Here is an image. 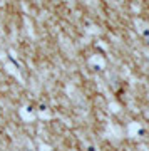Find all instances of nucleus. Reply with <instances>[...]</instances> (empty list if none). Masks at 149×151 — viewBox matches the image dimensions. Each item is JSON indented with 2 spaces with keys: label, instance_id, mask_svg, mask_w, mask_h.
Segmentation results:
<instances>
[{
  "label": "nucleus",
  "instance_id": "5",
  "mask_svg": "<svg viewBox=\"0 0 149 151\" xmlns=\"http://www.w3.org/2000/svg\"><path fill=\"white\" fill-rule=\"evenodd\" d=\"M35 116L39 119H42V121H50L52 119V111L49 109L47 104H39L35 108Z\"/></svg>",
  "mask_w": 149,
  "mask_h": 151
},
{
  "label": "nucleus",
  "instance_id": "4",
  "mask_svg": "<svg viewBox=\"0 0 149 151\" xmlns=\"http://www.w3.org/2000/svg\"><path fill=\"white\" fill-rule=\"evenodd\" d=\"M134 27H136V30H138L139 35L144 37L149 42V24L148 22L143 20V19H136V20H134Z\"/></svg>",
  "mask_w": 149,
  "mask_h": 151
},
{
  "label": "nucleus",
  "instance_id": "1",
  "mask_svg": "<svg viewBox=\"0 0 149 151\" xmlns=\"http://www.w3.org/2000/svg\"><path fill=\"white\" fill-rule=\"evenodd\" d=\"M19 116L25 123H32V121L37 119V116H35V108H34L32 104H22L20 109H19Z\"/></svg>",
  "mask_w": 149,
  "mask_h": 151
},
{
  "label": "nucleus",
  "instance_id": "3",
  "mask_svg": "<svg viewBox=\"0 0 149 151\" xmlns=\"http://www.w3.org/2000/svg\"><path fill=\"white\" fill-rule=\"evenodd\" d=\"M87 64H89V67L94 70H104L106 69V59H104V55L101 54H92L91 57H89V60H87Z\"/></svg>",
  "mask_w": 149,
  "mask_h": 151
},
{
  "label": "nucleus",
  "instance_id": "8",
  "mask_svg": "<svg viewBox=\"0 0 149 151\" xmlns=\"http://www.w3.org/2000/svg\"><path fill=\"white\" fill-rule=\"evenodd\" d=\"M109 108H112V113H119V104L112 103V104H109Z\"/></svg>",
  "mask_w": 149,
  "mask_h": 151
},
{
  "label": "nucleus",
  "instance_id": "9",
  "mask_svg": "<svg viewBox=\"0 0 149 151\" xmlns=\"http://www.w3.org/2000/svg\"><path fill=\"white\" fill-rule=\"evenodd\" d=\"M39 151H52V148L49 145H40V148H39Z\"/></svg>",
  "mask_w": 149,
  "mask_h": 151
},
{
  "label": "nucleus",
  "instance_id": "7",
  "mask_svg": "<svg viewBox=\"0 0 149 151\" xmlns=\"http://www.w3.org/2000/svg\"><path fill=\"white\" fill-rule=\"evenodd\" d=\"M84 151H99V148H97L94 143H87V145L84 146Z\"/></svg>",
  "mask_w": 149,
  "mask_h": 151
},
{
  "label": "nucleus",
  "instance_id": "6",
  "mask_svg": "<svg viewBox=\"0 0 149 151\" xmlns=\"http://www.w3.org/2000/svg\"><path fill=\"white\" fill-rule=\"evenodd\" d=\"M5 67H7V72H10L12 76L19 77V81H22L20 74H19V70H15V65H14V64H10V62H5Z\"/></svg>",
  "mask_w": 149,
  "mask_h": 151
},
{
  "label": "nucleus",
  "instance_id": "2",
  "mask_svg": "<svg viewBox=\"0 0 149 151\" xmlns=\"http://www.w3.org/2000/svg\"><path fill=\"white\" fill-rule=\"evenodd\" d=\"M126 134H128L129 138H133V139L141 138V136L144 134L143 123H139V121H131V123L128 124V128H126Z\"/></svg>",
  "mask_w": 149,
  "mask_h": 151
},
{
  "label": "nucleus",
  "instance_id": "10",
  "mask_svg": "<svg viewBox=\"0 0 149 151\" xmlns=\"http://www.w3.org/2000/svg\"><path fill=\"white\" fill-rule=\"evenodd\" d=\"M148 151H149V150H148Z\"/></svg>",
  "mask_w": 149,
  "mask_h": 151
}]
</instances>
